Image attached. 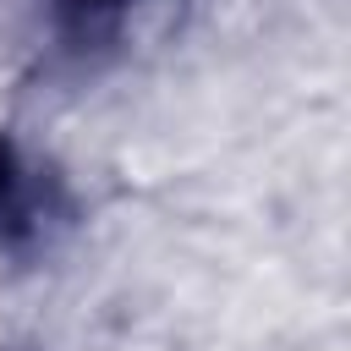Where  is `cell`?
I'll use <instances>...</instances> for the list:
<instances>
[{"label":"cell","mask_w":351,"mask_h":351,"mask_svg":"<svg viewBox=\"0 0 351 351\" xmlns=\"http://www.w3.org/2000/svg\"><path fill=\"white\" fill-rule=\"evenodd\" d=\"M33 225H38V186L16 165V154L0 143V230L5 236H27Z\"/></svg>","instance_id":"cell-1"},{"label":"cell","mask_w":351,"mask_h":351,"mask_svg":"<svg viewBox=\"0 0 351 351\" xmlns=\"http://www.w3.org/2000/svg\"><path fill=\"white\" fill-rule=\"evenodd\" d=\"M121 5H126V0H60L66 22H71L77 33H93V27L115 22V16H121Z\"/></svg>","instance_id":"cell-2"}]
</instances>
